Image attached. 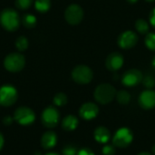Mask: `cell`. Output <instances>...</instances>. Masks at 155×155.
Instances as JSON below:
<instances>
[{
	"mask_svg": "<svg viewBox=\"0 0 155 155\" xmlns=\"http://www.w3.org/2000/svg\"><path fill=\"white\" fill-rule=\"evenodd\" d=\"M0 24L7 31H15L20 25L18 13L12 8H5L0 14Z\"/></svg>",
	"mask_w": 155,
	"mask_h": 155,
	"instance_id": "obj_1",
	"label": "cell"
},
{
	"mask_svg": "<svg viewBox=\"0 0 155 155\" xmlns=\"http://www.w3.org/2000/svg\"><path fill=\"white\" fill-rule=\"evenodd\" d=\"M115 88L109 84H102L98 85L94 93V99L102 104L111 103L116 96Z\"/></svg>",
	"mask_w": 155,
	"mask_h": 155,
	"instance_id": "obj_2",
	"label": "cell"
},
{
	"mask_svg": "<svg viewBox=\"0 0 155 155\" xmlns=\"http://www.w3.org/2000/svg\"><path fill=\"white\" fill-rule=\"evenodd\" d=\"M25 64V56L19 53H12L5 56L4 60L5 68L12 73H16L21 71Z\"/></svg>",
	"mask_w": 155,
	"mask_h": 155,
	"instance_id": "obj_3",
	"label": "cell"
},
{
	"mask_svg": "<svg viewBox=\"0 0 155 155\" xmlns=\"http://www.w3.org/2000/svg\"><path fill=\"white\" fill-rule=\"evenodd\" d=\"M72 77L74 82L80 84H86L93 79V71L86 65L80 64L74 68Z\"/></svg>",
	"mask_w": 155,
	"mask_h": 155,
	"instance_id": "obj_4",
	"label": "cell"
},
{
	"mask_svg": "<svg viewBox=\"0 0 155 155\" xmlns=\"http://www.w3.org/2000/svg\"><path fill=\"white\" fill-rule=\"evenodd\" d=\"M17 100V92L12 85H3L0 87V105L11 106Z\"/></svg>",
	"mask_w": 155,
	"mask_h": 155,
	"instance_id": "obj_5",
	"label": "cell"
},
{
	"mask_svg": "<svg viewBox=\"0 0 155 155\" xmlns=\"http://www.w3.org/2000/svg\"><path fill=\"white\" fill-rule=\"evenodd\" d=\"M133 138L134 135L130 129L125 127L121 128L115 133L113 138V143L118 148H125L132 143Z\"/></svg>",
	"mask_w": 155,
	"mask_h": 155,
	"instance_id": "obj_6",
	"label": "cell"
},
{
	"mask_svg": "<svg viewBox=\"0 0 155 155\" xmlns=\"http://www.w3.org/2000/svg\"><path fill=\"white\" fill-rule=\"evenodd\" d=\"M64 17L70 25H78L83 20L84 10L78 5H70L64 12Z\"/></svg>",
	"mask_w": 155,
	"mask_h": 155,
	"instance_id": "obj_7",
	"label": "cell"
},
{
	"mask_svg": "<svg viewBox=\"0 0 155 155\" xmlns=\"http://www.w3.org/2000/svg\"><path fill=\"white\" fill-rule=\"evenodd\" d=\"M35 119V114L34 111L28 107H19L15 112V120L22 125L31 124Z\"/></svg>",
	"mask_w": 155,
	"mask_h": 155,
	"instance_id": "obj_8",
	"label": "cell"
},
{
	"mask_svg": "<svg viewBox=\"0 0 155 155\" xmlns=\"http://www.w3.org/2000/svg\"><path fill=\"white\" fill-rule=\"evenodd\" d=\"M42 123L47 128H54L59 122V112L54 106H49L45 109L42 114Z\"/></svg>",
	"mask_w": 155,
	"mask_h": 155,
	"instance_id": "obj_9",
	"label": "cell"
},
{
	"mask_svg": "<svg viewBox=\"0 0 155 155\" xmlns=\"http://www.w3.org/2000/svg\"><path fill=\"white\" fill-rule=\"evenodd\" d=\"M143 80V74L137 69H130L126 71L122 78V83L125 86H134L141 83Z\"/></svg>",
	"mask_w": 155,
	"mask_h": 155,
	"instance_id": "obj_10",
	"label": "cell"
},
{
	"mask_svg": "<svg viewBox=\"0 0 155 155\" xmlns=\"http://www.w3.org/2000/svg\"><path fill=\"white\" fill-rule=\"evenodd\" d=\"M138 42L137 35L133 31H125L118 37V45L124 49H130L134 47Z\"/></svg>",
	"mask_w": 155,
	"mask_h": 155,
	"instance_id": "obj_11",
	"label": "cell"
},
{
	"mask_svg": "<svg viewBox=\"0 0 155 155\" xmlns=\"http://www.w3.org/2000/svg\"><path fill=\"white\" fill-rule=\"evenodd\" d=\"M124 64V57L121 54L114 52L110 54L105 61V65L110 71H117Z\"/></svg>",
	"mask_w": 155,
	"mask_h": 155,
	"instance_id": "obj_12",
	"label": "cell"
},
{
	"mask_svg": "<svg viewBox=\"0 0 155 155\" xmlns=\"http://www.w3.org/2000/svg\"><path fill=\"white\" fill-rule=\"evenodd\" d=\"M139 104L143 109H152L155 107V92L153 90L143 91L139 96Z\"/></svg>",
	"mask_w": 155,
	"mask_h": 155,
	"instance_id": "obj_13",
	"label": "cell"
},
{
	"mask_svg": "<svg viewBox=\"0 0 155 155\" xmlns=\"http://www.w3.org/2000/svg\"><path fill=\"white\" fill-rule=\"evenodd\" d=\"M99 112L98 106L94 103H85L84 104L79 111L80 116L84 120H91L94 118Z\"/></svg>",
	"mask_w": 155,
	"mask_h": 155,
	"instance_id": "obj_14",
	"label": "cell"
},
{
	"mask_svg": "<svg viewBox=\"0 0 155 155\" xmlns=\"http://www.w3.org/2000/svg\"><path fill=\"white\" fill-rule=\"evenodd\" d=\"M57 136L54 132H46L41 138V145L43 148L48 150L55 146Z\"/></svg>",
	"mask_w": 155,
	"mask_h": 155,
	"instance_id": "obj_15",
	"label": "cell"
},
{
	"mask_svg": "<svg viewBox=\"0 0 155 155\" xmlns=\"http://www.w3.org/2000/svg\"><path fill=\"white\" fill-rule=\"evenodd\" d=\"M94 134V139L100 143H106L111 138V134L109 130L104 126L97 127Z\"/></svg>",
	"mask_w": 155,
	"mask_h": 155,
	"instance_id": "obj_16",
	"label": "cell"
},
{
	"mask_svg": "<svg viewBox=\"0 0 155 155\" xmlns=\"http://www.w3.org/2000/svg\"><path fill=\"white\" fill-rule=\"evenodd\" d=\"M78 125V119L74 115L66 116L62 122V127L65 131H73Z\"/></svg>",
	"mask_w": 155,
	"mask_h": 155,
	"instance_id": "obj_17",
	"label": "cell"
},
{
	"mask_svg": "<svg viewBox=\"0 0 155 155\" xmlns=\"http://www.w3.org/2000/svg\"><path fill=\"white\" fill-rule=\"evenodd\" d=\"M22 24L26 28H33L36 25V17L32 14H25L22 17Z\"/></svg>",
	"mask_w": 155,
	"mask_h": 155,
	"instance_id": "obj_18",
	"label": "cell"
},
{
	"mask_svg": "<svg viewBox=\"0 0 155 155\" xmlns=\"http://www.w3.org/2000/svg\"><path fill=\"white\" fill-rule=\"evenodd\" d=\"M116 100L121 104H127L131 100V95L128 92L124 90H121L118 93H116Z\"/></svg>",
	"mask_w": 155,
	"mask_h": 155,
	"instance_id": "obj_19",
	"label": "cell"
},
{
	"mask_svg": "<svg viewBox=\"0 0 155 155\" xmlns=\"http://www.w3.org/2000/svg\"><path fill=\"white\" fill-rule=\"evenodd\" d=\"M50 5H51L50 0H35V6L36 10L41 13H45L48 11L50 8Z\"/></svg>",
	"mask_w": 155,
	"mask_h": 155,
	"instance_id": "obj_20",
	"label": "cell"
},
{
	"mask_svg": "<svg viewBox=\"0 0 155 155\" xmlns=\"http://www.w3.org/2000/svg\"><path fill=\"white\" fill-rule=\"evenodd\" d=\"M136 30L141 34H146L149 31V25L144 19H138L135 23Z\"/></svg>",
	"mask_w": 155,
	"mask_h": 155,
	"instance_id": "obj_21",
	"label": "cell"
},
{
	"mask_svg": "<svg viewBox=\"0 0 155 155\" xmlns=\"http://www.w3.org/2000/svg\"><path fill=\"white\" fill-rule=\"evenodd\" d=\"M15 46L19 51H25L28 47V40L25 36H19L15 41Z\"/></svg>",
	"mask_w": 155,
	"mask_h": 155,
	"instance_id": "obj_22",
	"label": "cell"
},
{
	"mask_svg": "<svg viewBox=\"0 0 155 155\" xmlns=\"http://www.w3.org/2000/svg\"><path fill=\"white\" fill-rule=\"evenodd\" d=\"M67 103V97L64 94L59 93L54 98V104L57 106H64Z\"/></svg>",
	"mask_w": 155,
	"mask_h": 155,
	"instance_id": "obj_23",
	"label": "cell"
},
{
	"mask_svg": "<svg viewBox=\"0 0 155 155\" xmlns=\"http://www.w3.org/2000/svg\"><path fill=\"white\" fill-rule=\"evenodd\" d=\"M145 45L150 50L155 51V33H150L146 35Z\"/></svg>",
	"mask_w": 155,
	"mask_h": 155,
	"instance_id": "obj_24",
	"label": "cell"
},
{
	"mask_svg": "<svg viewBox=\"0 0 155 155\" xmlns=\"http://www.w3.org/2000/svg\"><path fill=\"white\" fill-rule=\"evenodd\" d=\"M33 0H15V5L17 8L25 10L31 6Z\"/></svg>",
	"mask_w": 155,
	"mask_h": 155,
	"instance_id": "obj_25",
	"label": "cell"
},
{
	"mask_svg": "<svg viewBox=\"0 0 155 155\" xmlns=\"http://www.w3.org/2000/svg\"><path fill=\"white\" fill-rule=\"evenodd\" d=\"M143 85L147 88H153L155 85V79L152 75H146L144 78H143Z\"/></svg>",
	"mask_w": 155,
	"mask_h": 155,
	"instance_id": "obj_26",
	"label": "cell"
},
{
	"mask_svg": "<svg viewBox=\"0 0 155 155\" xmlns=\"http://www.w3.org/2000/svg\"><path fill=\"white\" fill-rule=\"evenodd\" d=\"M63 154L64 155H77L76 148L74 145H66L63 149Z\"/></svg>",
	"mask_w": 155,
	"mask_h": 155,
	"instance_id": "obj_27",
	"label": "cell"
},
{
	"mask_svg": "<svg viewBox=\"0 0 155 155\" xmlns=\"http://www.w3.org/2000/svg\"><path fill=\"white\" fill-rule=\"evenodd\" d=\"M103 153L104 155H114V153H115V149L112 145H105L103 148Z\"/></svg>",
	"mask_w": 155,
	"mask_h": 155,
	"instance_id": "obj_28",
	"label": "cell"
},
{
	"mask_svg": "<svg viewBox=\"0 0 155 155\" xmlns=\"http://www.w3.org/2000/svg\"><path fill=\"white\" fill-rule=\"evenodd\" d=\"M77 155H94V153L88 148H84L82 150H80L78 153H77Z\"/></svg>",
	"mask_w": 155,
	"mask_h": 155,
	"instance_id": "obj_29",
	"label": "cell"
},
{
	"mask_svg": "<svg viewBox=\"0 0 155 155\" xmlns=\"http://www.w3.org/2000/svg\"><path fill=\"white\" fill-rule=\"evenodd\" d=\"M149 20H150V23L152 24V25L155 28V8H153L151 11L150 16H149Z\"/></svg>",
	"mask_w": 155,
	"mask_h": 155,
	"instance_id": "obj_30",
	"label": "cell"
},
{
	"mask_svg": "<svg viewBox=\"0 0 155 155\" xmlns=\"http://www.w3.org/2000/svg\"><path fill=\"white\" fill-rule=\"evenodd\" d=\"M12 123V118L11 117H5L4 119V124H10Z\"/></svg>",
	"mask_w": 155,
	"mask_h": 155,
	"instance_id": "obj_31",
	"label": "cell"
},
{
	"mask_svg": "<svg viewBox=\"0 0 155 155\" xmlns=\"http://www.w3.org/2000/svg\"><path fill=\"white\" fill-rule=\"evenodd\" d=\"M3 145H4V137H3V135L1 134V133H0V150L2 149Z\"/></svg>",
	"mask_w": 155,
	"mask_h": 155,
	"instance_id": "obj_32",
	"label": "cell"
},
{
	"mask_svg": "<svg viewBox=\"0 0 155 155\" xmlns=\"http://www.w3.org/2000/svg\"><path fill=\"white\" fill-rule=\"evenodd\" d=\"M138 155H152V154H151V153H149L143 152V153H139Z\"/></svg>",
	"mask_w": 155,
	"mask_h": 155,
	"instance_id": "obj_33",
	"label": "cell"
},
{
	"mask_svg": "<svg viewBox=\"0 0 155 155\" xmlns=\"http://www.w3.org/2000/svg\"><path fill=\"white\" fill-rule=\"evenodd\" d=\"M127 1H128V2H130V3H133V4H134V3H136L138 0H127Z\"/></svg>",
	"mask_w": 155,
	"mask_h": 155,
	"instance_id": "obj_34",
	"label": "cell"
},
{
	"mask_svg": "<svg viewBox=\"0 0 155 155\" xmlns=\"http://www.w3.org/2000/svg\"><path fill=\"white\" fill-rule=\"evenodd\" d=\"M152 64H153V66L155 68V56L153 57V62H152Z\"/></svg>",
	"mask_w": 155,
	"mask_h": 155,
	"instance_id": "obj_35",
	"label": "cell"
},
{
	"mask_svg": "<svg viewBox=\"0 0 155 155\" xmlns=\"http://www.w3.org/2000/svg\"><path fill=\"white\" fill-rule=\"evenodd\" d=\"M45 155H59L57 154V153H47V154Z\"/></svg>",
	"mask_w": 155,
	"mask_h": 155,
	"instance_id": "obj_36",
	"label": "cell"
},
{
	"mask_svg": "<svg viewBox=\"0 0 155 155\" xmlns=\"http://www.w3.org/2000/svg\"><path fill=\"white\" fill-rule=\"evenodd\" d=\"M152 150H153V153L155 154V144L153 146V149H152Z\"/></svg>",
	"mask_w": 155,
	"mask_h": 155,
	"instance_id": "obj_37",
	"label": "cell"
},
{
	"mask_svg": "<svg viewBox=\"0 0 155 155\" xmlns=\"http://www.w3.org/2000/svg\"><path fill=\"white\" fill-rule=\"evenodd\" d=\"M145 1H147V2H153L154 0H145Z\"/></svg>",
	"mask_w": 155,
	"mask_h": 155,
	"instance_id": "obj_38",
	"label": "cell"
}]
</instances>
